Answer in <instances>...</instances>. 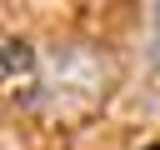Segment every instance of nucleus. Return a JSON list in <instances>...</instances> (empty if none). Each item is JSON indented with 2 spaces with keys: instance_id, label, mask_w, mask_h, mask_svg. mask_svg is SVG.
<instances>
[{
  "instance_id": "f03ea898",
  "label": "nucleus",
  "mask_w": 160,
  "mask_h": 150,
  "mask_svg": "<svg viewBox=\"0 0 160 150\" xmlns=\"http://www.w3.org/2000/svg\"><path fill=\"white\" fill-rule=\"evenodd\" d=\"M0 70H5V80H15V75H30V70H35V50H30L20 35H5V50H0Z\"/></svg>"
},
{
  "instance_id": "7ed1b4c3",
  "label": "nucleus",
  "mask_w": 160,
  "mask_h": 150,
  "mask_svg": "<svg viewBox=\"0 0 160 150\" xmlns=\"http://www.w3.org/2000/svg\"><path fill=\"white\" fill-rule=\"evenodd\" d=\"M155 50H160V5H155Z\"/></svg>"
},
{
  "instance_id": "20e7f679",
  "label": "nucleus",
  "mask_w": 160,
  "mask_h": 150,
  "mask_svg": "<svg viewBox=\"0 0 160 150\" xmlns=\"http://www.w3.org/2000/svg\"><path fill=\"white\" fill-rule=\"evenodd\" d=\"M145 150H160V145H145Z\"/></svg>"
},
{
  "instance_id": "f257e3e1",
  "label": "nucleus",
  "mask_w": 160,
  "mask_h": 150,
  "mask_svg": "<svg viewBox=\"0 0 160 150\" xmlns=\"http://www.w3.org/2000/svg\"><path fill=\"white\" fill-rule=\"evenodd\" d=\"M115 85V65L105 50L95 45H55L40 65L35 80V110H45L50 120H85L90 110L105 105Z\"/></svg>"
}]
</instances>
